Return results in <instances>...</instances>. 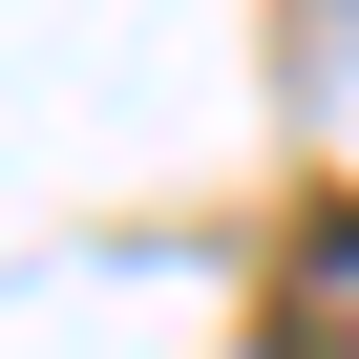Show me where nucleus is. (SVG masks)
Returning a JSON list of instances; mask_svg holds the SVG:
<instances>
[{
  "mask_svg": "<svg viewBox=\"0 0 359 359\" xmlns=\"http://www.w3.org/2000/svg\"><path fill=\"white\" fill-rule=\"evenodd\" d=\"M275 359H359V212L296 233V275H275Z\"/></svg>",
  "mask_w": 359,
  "mask_h": 359,
  "instance_id": "nucleus-1",
  "label": "nucleus"
}]
</instances>
